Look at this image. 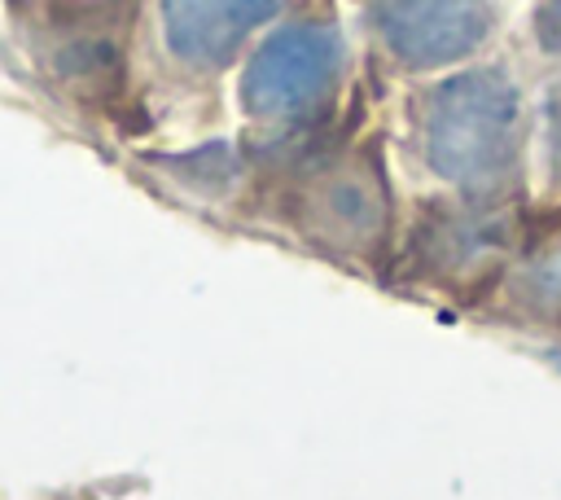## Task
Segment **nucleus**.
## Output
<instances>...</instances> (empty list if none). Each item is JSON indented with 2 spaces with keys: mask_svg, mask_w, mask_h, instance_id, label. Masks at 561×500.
<instances>
[{
  "mask_svg": "<svg viewBox=\"0 0 561 500\" xmlns=\"http://www.w3.org/2000/svg\"><path fill=\"white\" fill-rule=\"evenodd\" d=\"M539 35H543V44H548V48H561V0H552V4L543 9Z\"/></svg>",
  "mask_w": 561,
  "mask_h": 500,
  "instance_id": "7ed1b4c3",
  "label": "nucleus"
},
{
  "mask_svg": "<svg viewBox=\"0 0 561 500\" xmlns=\"http://www.w3.org/2000/svg\"><path fill=\"white\" fill-rule=\"evenodd\" d=\"M482 0H394L386 13L390 39L416 57H456L482 35Z\"/></svg>",
  "mask_w": 561,
  "mask_h": 500,
  "instance_id": "f257e3e1",
  "label": "nucleus"
},
{
  "mask_svg": "<svg viewBox=\"0 0 561 500\" xmlns=\"http://www.w3.org/2000/svg\"><path fill=\"white\" fill-rule=\"evenodd\" d=\"M272 0H180V39L184 44H219Z\"/></svg>",
  "mask_w": 561,
  "mask_h": 500,
  "instance_id": "f03ea898",
  "label": "nucleus"
}]
</instances>
